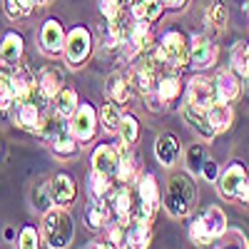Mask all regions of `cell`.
I'll return each mask as SVG.
<instances>
[{"mask_svg": "<svg viewBox=\"0 0 249 249\" xmlns=\"http://www.w3.org/2000/svg\"><path fill=\"white\" fill-rule=\"evenodd\" d=\"M195 199H197L195 182L187 175H172L170 184H167V192H164V207H167V212L172 217L182 219L192 212Z\"/></svg>", "mask_w": 249, "mask_h": 249, "instance_id": "cell-1", "label": "cell"}, {"mask_svg": "<svg viewBox=\"0 0 249 249\" xmlns=\"http://www.w3.org/2000/svg\"><path fill=\"white\" fill-rule=\"evenodd\" d=\"M43 237H45L48 247H53V249H62L72 242L75 224H72V217L65 212V207L55 204L43 214Z\"/></svg>", "mask_w": 249, "mask_h": 249, "instance_id": "cell-2", "label": "cell"}, {"mask_svg": "<svg viewBox=\"0 0 249 249\" xmlns=\"http://www.w3.org/2000/svg\"><path fill=\"white\" fill-rule=\"evenodd\" d=\"M155 55L160 62L170 70H179L184 65H190V43L179 30H167L155 48Z\"/></svg>", "mask_w": 249, "mask_h": 249, "instance_id": "cell-3", "label": "cell"}, {"mask_svg": "<svg viewBox=\"0 0 249 249\" xmlns=\"http://www.w3.org/2000/svg\"><path fill=\"white\" fill-rule=\"evenodd\" d=\"M62 55H65L68 65L75 68V70L85 65V62L90 60V55H92V33H90V28L75 25L65 37V50H62Z\"/></svg>", "mask_w": 249, "mask_h": 249, "instance_id": "cell-4", "label": "cell"}, {"mask_svg": "<svg viewBox=\"0 0 249 249\" xmlns=\"http://www.w3.org/2000/svg\"><path fill=\"white\" fill-rule=\"evenodd\" d=\"M214 100H219L214 80L197 75V77H192L190 82H187V100H184L187 105H192L197 110H207Z\"/></svg>", "mask_w": 249, "mask_h": 249, "instance_id": "cell-5", "label": "cell"}, {"mask_svg": "<svg viewBox=\"0 0 249 249\" xmlns=\"http://www.w3.org/2000/svg\"><path fill=\"white\" fill-rule=\"evenodd\" d=\"M70 132L77 137V142H90L95 137L97 130V112L90 102H82V105L75 110V115L70 117Z\"/></svg>", "mask_w": 249, "mask_h": 249, "instance_id": "cell-6", "label": "cell"}, {"mask_svg": "<svg viewBox=\"0 0 249 249\" xmlns=\"http://www.w3.org/2000/svg\"><path fill=\"white\" fill-rule=\"evenodd\" d=\"M65 37H68V33L62 28V23L50 18L43 23V28H40V50L50 57H57L65 50Z\"/></svg>", "mask_w": 249, "mask_h": 249, "instance_id": "cell-7", "label": "cell"}, {"mask_svg": "<svg viewBox=\"0 0 249 249\" xmlns=\"http://www.w3.org/2000/svg\"><path fill=\"white\" fill-rule=\"evenodd\" d=\"M217 62V45L207 35L197 33L190 40V65L195 70H207Z\"/></svg>", "mask_w": 249, "mask_h": 249, "instance_id": "cell-8", "label": "cell"}, {"mask_svg": "<svg viewBox=\"0 0 249 249\" xmlns=\"http://www.w3.org/2000/svg\"><path fill=\"white\" fill-rule=\"evenodd\" d=\"M10 80H13V95H15V105H20V102H28L35 90H37V77L35 72L28 68V65H15V70L10 72Z\"/></svg>", "mask_w": 249, "mask_h": 249, "instance_id": "cell-9", "label": "cell"}, {"mask_svg": "<svg viewBox=\"0 0 249 249\" xmlns=\"http://www.w3.org/2000/svg\"><path fill=\"white\" fill-rule=\"evenodd\" d=\"M90 167L95 172H100V175L115 177L117 167H120V150H117V144H100V147H95V152L90 155Z\"/></svg>", "mask_w": 249, "mask_h": 249, "instance_id": "cell-10", "label": "cell"}, {"mask_svg": "<svg viewBox=\"0 0 249 249\" xmlns=\"http://www.w3.org/2000/svg\"><path fill=\"white\" fill-rule=\"evenodd\" d=\"M43 117H45V107H40L37 102L28 100V102H20L15 107V122L20 124L23 130L28 132H37L43 130Z\"/></svg>", "mask_w": 249, "mask_h": 249, "instance_id": "cell-11", "label": "cell"}, {"mask_svg": "<svg viewBox=\"0 0 249 249\" xmlns=\"http://www.w3.org/2000/svg\"><path fill=\"white\" fill-rule=\"evenodd\" d=\"M132 77L127 72H112L105 80V95L107 100L117 102V105H127L130 97H132Z\"/></svg>", "mask_w": 249, "mask_h": 249, "instance_id": "cell-12", "label": "cell"}, {"mask_svg": "<svg viewBox=\"0 0 249 249\" xmlns=\"http://www.w3.org/2000/svg\"><path fill=\"white\" fill-rule=\"evenodd\" d=\"M132 144H124L122 140L117 142V150H120V167H117V182L122 184H132L137 182V175H140V157H135V152L130 150Z\"/></svg>", "mask_w": 249, "mask_h": 249, "instance_id": "cell-13", "label": "cell"}, {"mask_svg": "<svg viewBox=\"0 0 249 249\" xmlns=\"http://www.w3.org/2000/svg\"><path fill=\"white\" fill-rule=\"evenodd\" d=\"M48 190H50V197H53V202H55V204H60V207H68V204H70V202L77 197V187H75V179H72L70 175H65V172H57V175L50 179Z\"/></svg>", "mask_w": 249, "mask_h": 249, "instance_id": "cell-14", "label": "cell"}, {"mask_svg": "<svg viewBox=\"0 0 249 249\" xmlns=\"http://www.w3.org/2000/svg\"><path fill=\"white\" fill-rule=\"evenodd\" d=\"M23 53H25V40L20 33L10 30L3 35V40H0V57H3V65H10L15 68L20 60H23Z\"/></svg>", "mask_w": 249, "mask_h": 249, "instance_id": "cell-15", "label": "cell"}, {"mask_svg": "<svg viewBox=\"0 0 249 249\" xmlns=\"http://www.w3.org/2000/svg\"><path fill=\"white\" fill-rule=\"evenodd\" d=\"M184 92V85H182V80L177 72H167V75H162L157 80V88H155V95L160 97V102L164 107L172 105V102H177Z\"/></svg>", "mask_w": 249, "mask_h": 249, "instance_id": "cell-16", "label": "cell"}, {"mask_svg": "<svg viewBox=\"0 0 249 249\" xmlns=\"http://www.w3.org/2000/svg\"><path fill=\"white\" fill-rule=\"evenodd\" d=\"M214 85H217V97L222 102H237L239 95H242V82H239V75L234 70H222L214 80Z\"/></svg>", "mask_w": 249, "mask_h": 249, "instance_id": "cell-17", "label": "cell"}, {"mask_svg": "<svg viewBox=\"0 0 249 249\" xmlns=\"http://www.w3.org/2000/svg\"><path fill=\"white\" fill-rule=\"evenodd\" d=\"M244 179H247L244 164H242V162H232L230 167L224 170L222 179H219V192H222V197H227V199H234Z\"/></svg>", "mask_w": 249, "mask_h": 249, "instance_id": "cell-18", "label": "cell"}, {"mask_svg": "<svg viewBox=\"0 0 249 249\" xmlns=\"http://www.w3.org/2000/svg\"><path fill=\"white\" fill-rule=\"evenodd\" d=\"M207 112V120H210V124L214 127V132H224L230 130V124L234 122V110L230 102H222V100H214L210 107L204 110Z\"/></svg>", "mask_w": 249, "mask_h": 249, "instance_id": "cell-19", "label": "cell"}, {"mask_svg": "<svg viewBox=\"0 0 249 249\" xmlns=\"http://www.w3.org/2000/svg\"><path fill=\"white\" fill-rule=\"evenodd\" d=\"M110 214H112V207L107 204V199L90 197V202L85 207V224L90 230H102V227L110 222Z\"/></svg>", "mask_w": 249, "mask_h": 249, "instance_id": "cell-20", "label": "cell"}, {"mask_svg": "<svg viewBox=\"0 0 249 249\" xmlns=\"http://www.w3.org/2000/svg\"><path fill=\"white\" fill-rule=\"evenodd\" d=\"M155 157H157V162L162 164V167H172L175 160L179 157V140L170 132L162 135L155 144Z\"/></svg>", "mask_w": 249, "mask_h": 249, "instance_id": "cell-21", "label": "cell"}, {"mask_svg": "<svg viewBox=\"0 0 249 249\" xmlns=\"http://www.w3.org/2000/svg\"><path fill=\"white\" fill-rule=\"evenodd\" d=\"M37 88H40V92H43V97L48 100V102H53L55 100V95L65 88V80H62V72L60 70H55V68H48V70H43L37 75Z\"/></svg>", "mask_w": 249, "mask_h": 249, "instance_id": "cell-22", "label": "cell"}, {"mask_svg": "<svg viewBox=\"0 0 249 249\" xmlns=\"http://www.w3.org/2000/svg\"><path fill=\"white\" fill-rule=\"evenodd\" d=\"M152 242V227L150 222H132L127 227V234H124V247H137V249H144L150 247Z\"/></svg>", "mask_w": 249, "mask_h": 249, "instance_id": "cell-23", "label": "cell"}, {"mask_svg": "<svg viewBox=\"0 0 249 249\" xmlns=\"http://www.w3.org/2000/svg\"><path fill=\"white\" fill-rule=\"evenodd\" d=\"M50 107H53L60 117L70 120V117L75 115V110L80 107V102H77V92H75V90H70V88H62V90L55 95V100L50 102Z\"/></svg>", "mask_w": 249, "mask_h": 249, "instance_id": "cell-24", "label": "cell"}, {"mask_svg": "<svg viewBox=\"0 0 249 249\" xmlns=\"http://www.w3.org/2000/svg\"><path fill=\"white\" fill-rule=\"evenodd\" d=\"M199 217H202V222H204V227H207V232H210L212 239H219L227 232V214L219 210V207H207Z\"/></svg>", "mask_w": 249, "mask_h": 249, "instance_id": "cell-25", "label": "cell"}, {"mask_svg": "<svg viewBox=\"0 0 249 249\" xmlns=\"http://www.w3.org/2000/svg\"><path fill=\"white\" fill-rule=\"evenodd\" d=\"M182 115H184V120L190 122L202 137H214V135H217L214 127L210 124V120H207V112H204V110H197V107H192V105H187V102H184Z\"/></svg>", "mask_w": 249, "mask_h": 249, "instance_id": "cell-26", "label": "cell"}, {"mask_svg": "<svg viewBox=\"0 0 249 249\" xmlns=\"http://www.w3.org/2000/svg\"><path fill=\"white\" fill-rule=\"evenodd\" d=\"M204 25L212 28V30H224V25H227V5L222 3V0H207Z\"/></svg>", "mask_w": 249, "mask_h": 249, "instance_id": "cell-27", "label": "cell"}, {"mask_svg": "<svg viewBox=\"0 0 249 249\" xmlns=\"http://www.w3.org/2000/svg\"><path fill=\"white\" fill-rule=\"evenodd\" d=\"M110 190H112V182H110V177L107 175H100V172H90V177H88V192H90V197H95V199H105L107 195H110Z\"/></svg>", "mask_w": 249, "mask_h": 249, "instance_id": "cell-28", "label": "cell"}, {"mask_svg": "<svg viewBox=\"0 0 249 249\" xmlns=\"http://www.w3.org/2000/svg\"><path fill=\"white\" fill-rule=\"evenodd\" d=\"M100 117H102V124H105L107 132H117L120 122H122V105L107 100V105H102V110H100Z\"/></svg>", "mask_w": 249, "mask_h": 249, "instance_id": "cell-29", "label": "cell"}, {"mask_svg": "<svg viewBox=\"0 0 249 249\" xmlns=\"http://www.w3.org/2000/svg\"><path fill=\"white\" fill-rule=\"evenodd\" d=\"M120 140L124 144H135L137 137H140V120L135 115H122V122H120V130H117Z\"/></svg>", "mask_w": 249, "mask_h": 249, "instance_id": "cell-30", "label": "cell"}, {"mask_svg": "<svg viewBox=\"0 0 249 249\" xmlns=\"http://www.w3.org/2000/svg\"><path fill=\"white\" fill-rule=\"evenodd\" d=\"M15 105V95H13V80L10 72L0 70V115H5Z\"/></svg>", "mask_w": 249, "mask_h": 249, "instance_id": "cell-31", "label": "cell"}, {"mask_svg": "<svg viewBox=\"0 0 249 249\" xmlns=\"http://www.w3.org/2000/svg\"><path fill=\"white\" fill-rule=\"evenodd\" d=\"M35 0H5V13L10 20H23L35 10Z\"/></svg>", "mask_w": 249, "mask_h": 249, "instance_id": "cell-32", "label": "cell"}, {"mask_svg": "<svg viewBox=\"0 0 249 249\" xmlns=\"http://www.w3.org/2000/svg\"><path fill=\"white\" fill-rule=\"evenodd\" d=\"M190 239H192L195 244H199V247H204V244L212 242V237H210V232H207L202 217H195V219H192V224H190Z\"/></svg>", "mask_w": 249, "mask_h": 249, "instance_id": "cell-33", "label": "cell"}, {"mask_svg": "<svg viewBox=\"0 0 249 249\" xmlns=\"http://www.w3.org/2000/svg\"><path fill=\"white\" fill-rule=\"evenodd\" d=\"M18 247L20 249H35V247H40V234H37V230L35 227H23L20 230V234H18Z\"/></svg>", "mask_w": 249, "mask_h": 249, "instance_id": "cell-34", "label": "cell"}, {"mask_svg": "<svg viewBox=\"0 0 249 249\" xmlns=\"http://www.w3.org/2000/svg\"><path fill=\"white\" fill-rule=\"evenodd\" d=\"M100 13L105 15V20H117L124 15V3L122 0H100Z\"/></svg>", "mask_w": 249, "mask_h": 249, "instance_id": "cell-35", "label": "cell"}, {"mask_svg": "<svg viewBox=\"0 0 249 249\" xmlns=\"http://www.w3.org/2000/svg\"><path fill=\"white\" fill-rule=\"evenodd\" d=\"M202 164H204V147L192 144L190 152H187V167H190V172H202Z\"/></svg>", "mask_w": 249, "mask_h": 249, "instance_id": "cell-36", "label": "cell"}, {"mask_svg": "<svg viewBox=\"0 0 249 249\" xmlns=\"http://www.w3.org/2000/svg\"><path fill=\"white\" fill-rule=\"evenodd\" d=\"M50 204H53L50 190H48V187H37V190L33 192V207H37L40 212H48Z\"/></svg>", "mask_w": 249, "mask_h": 249, "instance_id": "cell-37", "label": "cell"}, {"mask_svg": "<svg viewBox=\"0 0 249 249\" xmlns=\"http://www.w3.org/2000/svg\"><path fill=\"white\" fill-rule=\"evenodd\" d=\"M124 234H127V227H122L120 222L112 227V230H110V244H115V247H124Z\"/></svg>", "mask_w": 249, "mask_h": 249, "instance_id": "cell-38", "label": "cell"}, {"mask_svg": "<svg viewBox=\"0 0 249 249\" xmlns=\"http://www.w3.org/2000/svg\"><path fill=\"white\" fill-rule=\"evenodd\" d=\"M202 175H204L207 182H214V179L219 177V164H217L214 160H204V164H202Z\"/></svg>", "mask_w": 249, "mask_h": 249, "instance_id": "cell-39", "label": "cell"}, {"mask_svg": "<svg viewBox=\"0 0 249 249\" xmlns=\"http://www.w3.org/2000/svg\"><path fill=\"white\" fill-rule=\"evenodd\" d=\"M224 234H227V237H230L232 242H237L239 247H249V239L244 237V232H242V230H227Z\"/></svg>", "mask_w": 249, "mask_h": 249, "instance_id": "cell-40", "label": "cell"}, {"mask_svg": "<svg viewBox=\"0 0 249 249\" xmlns=\"http://www.w3.org/2000/svg\"><path fill=\"white\" fill-rule=\"evenodd\" d=\"M237 199H239L242 204H249V179H244V182H242L239 192H237Z\"/></svg>", "mask_w": 249, "mask_h": 249, "instance_id": "cell-41", "label": "cell"}, {"mask_svg": "<svg viewBox=\"0 0 249 249\" xmlns=\"http://www.w3.org/2000/svg\"><path fill=\"white\" fill-rule=\"evenodd\" d=\"M164 8H172V10H182L187 5V0H162Z\"/></svg>", "mask_w": 249, "mask_h": 249, "instance_id": "cell-42", "label": "cell"}, {"mask_svg": "<svg viewBox=\"0 0 249 249\" xmlns=\"http://www.w3.org/2000/svg\"><path fill=\"white\" fill-rule=\"evenodd\" d=\"M244 68H247V80H249V43H244Z\"/></svg>", "mask_w": 249, "mask_h": 249, "instance_id": "cell-43", "label": "cell"}, {"mask_svg": "<svg viewBox=\"0 0 249 249\" xmlns=\"http://www.w3.org/2000/svg\"><path fill=\"white\" fill-rule=\"evenodd\" d=\"M35 3H37V8H48L53 0H35Z\"/></svg>", "mask_w": 249, "mask_h": 249, "instance_id": "cell-44", "label": "cell"}, {"mask_svg": "<svg viewBox=\"0 0 249 249\" xmlns=\"http://www.w3.org/2000/svg\"><path fill=\"white\" fill-rule=\"evenodd\" d=\"M122 3H124V5H132V3H135V0H122Z\"/></svg>", "mask_w": 249, "mask_h": 249, "instance_id": "cell-45", "label": "cell"}, {"mask_svg": "<svg viewBox=\"0 0 249 249\" xmlns=\"http://www.w3.org/2000/svg\"><path fill=\"white\" fill-rule=\"evenodd\" d=\"M0 68H3V57H0Z\"/></svg>", "mask_w": 249, "mask_h": 249, "instance_id": "cell-46", "label": "cell"}]
</instances>
